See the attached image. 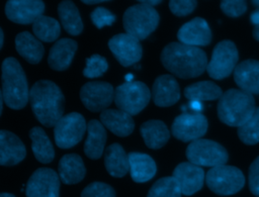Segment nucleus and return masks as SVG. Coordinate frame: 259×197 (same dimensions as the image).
Segmentation results:
<instances>
[{"label": "nucleus", "instance_id": "nucleus-1", "mask_svg": "<svg viewBox=\"0 0 259 197\" xmlns=\"http://www.w3.org/2000/svg\"><path fill=\"white\" fill-rule=\"evenodd\" d=\"M160 60L166 70L181 79L200 76L208 64L206 54L201 48L175 41L164 46Z\"/></svg>", "mask_w": 259, "mask_h": 197}, {"label": "nucleus", "instance_id": "nucleus-2", "mask_svg": "<svg viewBox=\"0 0 259 197\" xmlns=\"http://www.w3.org/2000/svg\"><path fill=\"white\" fill-rule=\"evenodd\" d=\"M29 102L36 119L47 127L55 126L64 116L65 97L53 81H36L29 90Z\"/></svg>", "mask_w": 259, "mask_h": 197}, {"label": "nucleus", "instance_id": "nucleus-3", "mask_svg": "<svg viewBox=\"0 0 259 197\" xmlns=\"http://www.w3.org/2000/svg\"><path fill=\"white\" fill-rule=\"evenodd\" d=\"M1 95L5 104L14 110L22 109L29 100V90L25 73L19 62L10 57L2 63Z\"/></svg>", "mask_w": 259, "mask_h": 197}, {"label": "nucleus", "instance_id": "nucleus-4", "mask_svg": "<svg viewBox=\"0 0 259 197\" xmlns=\"http://www.w3.org/2000/svg\"><path fill=\"white\" fill-rule=\"evenodd\" d=\"M255 109L252 94L241 89H229L219 100L218 116L223 123L240 127L249 120Z\"/></svg>", "mask_w": 259, "mask_h": 197}, {"label": "nucleus", "instance_id": "nucleus-5", "mask_svg": "<svg viewBox=\"0 0 259 197\" xmlns=\"http://www.w3.org/2000/svg\"><path fill=\"white\" fill-rule=\"evenodd\" d=\"M159 21L160 16L157 10L142 3L128 7L122 16L125 33L139 40L147 38L157 28Z\"/></svg>", "mask_w": 259, "mask_h": 197}, {"label": "nucleus", "instance_id": "nucleus-6", "mask_svg": "<svg viewBox=\"0 0 259 197\" xmlns=\"http://www.w3.org/2000/svg\"><path fill=\"white\" fill-rule=\"evenodd\" d=\"M151 95V91L145 83L124 82L114 89V103L119 110L136 115L148 105Z\"/></svg>", "mask_w": 259, "mask_h": 197}, {"label": "nucleus", "instance_id": "nucleus-7", "mask_svg": "<svg viewBox=\"0 0 259 197\" xmlns=\"http://www.w3.org/2000/svg\"><path fill=\"white\" fill-rule=\"evenodd\" d=\"M205 183L213 193L228 196L239 192L244 187L245 177L239 168L222 165L207 171Z\"/></svg>", "mask_w": 259, "mask_h": 197}, {"label": "nucleus", "instance_id": "nucleus-8", "mask_svg": "<svg viewBox=\"0 0 259 197\" xmlns=\"http://www.w3.org/2000/svg\"><path fill=\"white\" fill-rule=\"evenodd\" d=\"M188 162L198 167H218L226 165L228 152L217 141L199 138L191 141L185 152Z\"/></svg>", "mask_w": 259, "mask_h": 197}, {"label": "nucleus", "instance_id": "nucleus-9", "mask_svg": "<svg viewBox=\"0 0 259 197\" xmlns=\"http://www.w3.org/2000/svg\"><path fill=\"white\" fill-rule=\"evenodd\" d=\"M239 54L232 40L225 39L213 47L210 61L207 64V74L210 78L222 80L231 75L237 67Z\"/></svg>", "mask_w": 259, "mask_h": 197}, {"label": "nucleus", "instance_id": "nucleus-10", "mask_svg": "<svg viewBox=\"0 0 259 197\" xmlns=\"http://www.w3.org/2000/svg\"><path fill=\"white\" fill-rule=\"evenodd\" d=\"M87 129V123L83 115L71 112L64 115L54 126V137L60 149H70L76 145Z\"/></svg>", "mask_w": 259, "mask_h": 197}, {"label": "nucleus", "instance_id": "nucleus-11", "mask_svg": "<svg viewBox=\"0 0 259 197\" xmlns=\"http://www.w3.org/2000/svg\"><path fill=\"white\" fill-rule=\"evenodd\" d=\"M207 126V119L202 113L187 112L175 117L171 125V133L181 141H194L206 133Z\"/></svg>", "mask_w": 259, "mask_h": 197}, {"label": "nucleus", "instance_id": "nucleus-12", "mask_svg": "<svg viewBox=\"0 0 259 197\" xmlns=\"http://www.w3.org/2000/svg\"><path fill=\"white\" fill-rule=\"evenodd\" d=\"M26 197H60V177L51 168H38L25 186Z\"/></svg>", "mask_w": 259, "mask_h": 197}, {"label": "nucleus", "instance_id": "nucleus-13", "mask_svg": "<svg viewBox=\"0 0 259 197\" xmlns=\"http://www.w3.org/2000/svg\"><path fill=\"white\" fill-rule=\"evenodd\" d=\"M80 99L88 110L102 112L114 100V90L111 84L107 82H87L80 90Z\"/></svg>", "mask_w": 259, "mask_h": 197}, {"label": "nucleus", "instance_id": "nucleus-14", "mask_svg": "<svg viewBox=\"0 0 259 197\" xmlns=\"http://www.w3.org/2000/svg\"><path fill=\"white\" fill-rule=\"evenodd\" d=\"M108 47L123 67L135 65L142 59L143 47L140 40L127 33L113 35L108 40Z\"/></svg>", "mask_w": 259, "mask_h": 197}, {"label": "nucleus", "instance_id": "nucleus-15", "mask_svg": "<svg viewBox=\"0 0 259 197\" xmlns=\"http://www.w3.org/2000/svg\"><path fill=\"white\" fill-rule=\"evenodd\" d=\"M45 11L40 0H9L5 5L6 17L18 24L33 23Z\"/></svg>", "mask_w": 259, "mask_h": 197}, {"label": "nucleus", "instance_id": "nucleus-16", "mask_svg": "<svg viewBox=\"0 0 259 197\" xmlns=\"http://www.w3.org/2000/svg\"><path fill=\"white\" fill-rule=\"evenodd\" d=\"M172 177L177 181L182 194L185 196H191L198 192L205 180L203 169L190 162L178 164L173 171Z\"/></svg>", "mask_w": 259, "mask_h": 197}, {"label": "nucleus", "instance_id": "nucleus-17", "mask_svg": "<svg viewBox=\"0 0 259 197\" xmlns=\"http://www.w3.org/2000/svg\"><path fill=\"white\" fill-rule=\"evenodd\" d=\"M177 38L179 42L186 45L204 46L211 41V31L205 19L195 17L179 28Z\"/></svg>", "mask_w": 259, "mask_h": 197}, {"label": "nucleus", "instance_id": "nucleus-18", "mask_svg": "<svg viewBox=\"0 0 259 197\" xmlns=\"http://www.w3.org/2000/svg\"><path fill=\"white\" fill-rule=\"evenodd\" d=\"M152 96L154 103L159 107L174 105L180 98L177 80L171 75H161L153 83Z\"/></svg>", "mask_w": 259, "mask_h": 197}, {"label": "nucleus", "instance_id": "nucleus-19", "mask_svg": "<svg viewBox=\"0 0 259 197\" xmlns=\"http://www.w3.org/2000/svg\"><path fill=\"white\" fill-rule=\"evenodd\" d=\"M26 156V149L20 138L11 131H0V165L10 167L19 164Z\"/></svg>", "mask_w": 259, "mask_h": 197}, {"label": "nucleus", "instance_id": "nucleus-20", "mask_svg": "<svg viewBox=\"0 0 259 197\" xmlns=\"http://www.w3.org/2000/svg\"><path fill=\"white\" fill-rule=\"evenodd\" d=\"M78 43L72 38H60L51 47L48 57V64L55 71H65L72 63Z\"/></svg>", "mask_w": 259, "mask_h": 197}, {"label": "nucleus", "instance_id": "nucleus-21", "mask_svg": "<svg viewBox=\"0 0 259 197\" xmlns=\"http://www.w3.org/2000/svg\"><path fill=\"white\" fill-rule=\"evenodd\" d=\"M238 87L250 94H259V61L246 60L238 64L234 71Z\"/></svg>", "mask_w": 259, "mask_h": 197}, {"label": "nucleus", "instance_id": "nucleus-22", "mask_svg": "<svg viewBox=\"0 0 259 197\" xmlns=\"http://www.w3.org/2000/svg\"><path fill=\"white\" fill-rule=\"evenodd\" d=\"M100 122L105 128L120 137L130 135L135 129L132 115L119 109L103 110L100 113Z\"/></svg>", "mask_w": 259, "mask_h": 197}, {"label": "nucleus", "instance_id": "nucleus-23", "mask_svg": "<svg viewBox=\"0 0 259 197\" xmlns=\"http://www.w3.org/2000/svg\"><path fill=\"white\" fill-rule=\"evenodd\" d=\"M58 174L61 181L67 185L81 182L86 174V168L82 158L77 154H67L59 162Z\"/></svg>", "mask_w": 259, "mask_h": 197}, {"label": "nucleus", "instance_id": "nucleus-24", "mask_svg": "<svg viewBox=\"0 0 259 197\" xmlns=\"http://www.w3.org/2000/svg\"><path fill=\"white\" fill-rule=\"evenodd\" d=\"M106 130L103 124L92 119L87 123V138L84 143V153L91 160H98L103 152L106 142Z\"/></svg>", "mask_w": 259, "mask_h": 197}, {"label": "nucleus", "instance_id": "nucleus-25", "mask_svg": "<svg viewBox=\"0 0 259 197\" xmlns=\"http://www.w3.org/2000/svg\"><path fill=\"white\" fill-rule=\"evenodd\" d=\"M130 174L137 183L150 181L156 174L157 167L155 161L147 154L132 152L128 154Z\"/></svg>", "mask_w": 259, "mask_h": 197}, {"label": "nucleus", "instance_id": "nucleus-26", "mask_svg": "<svg viewBox=\"0 0 259 197\" xmlns=\"http://www.w3.org/2000/svg\"><path fill=\"white\" fill-rule=\"evenodd\" d=\"M104 166L108 174L114 178H121L130 171L128 155L119 143H112L106 147Z\"/></svg>", "mask_w": 259, "mask_h": 197}, {"label": "nucleus", "instance_id": "nucleus-27", "mask_svg": "<svg viewBox=\"0 0 259 197\" xmlns=\"http://www.w3.org/2000/svg\"><path fill=\"white\" fill-rule=\"evenodd\" d=\"M17 53L29 64H38L44 57L45 48L40 40L28 31H22L15 37Z\"/></svg>", "mask_w": 259, "mask_h": 197}, {"label": "nucleus", "instance_id": "nucleus-28", "mask_svg": "<svg viewBox=\"0 0 259 197\" xmlns=\"http://www.w3.org/2000/svg\"><path fill=\"white\" fill-rule=\"evenodd\" d=\"M141 134L146 145L152 150H158L164 146L170 137V131L167 125L158 119H151L144 122L140 127Z\"/></svg>", "mask_w": 259, "mask_h": 197}, {"label": "nucleus", "instance_id": "nucleus-29", "mask_svg": "<svg viewBox=\"0 0 259 197\" xmlns=\"http://www.w3.org/2000/svg\"><path fill=\"white\" fill-rule=\"evenodd\" d=\"M29 137L34 158L42 164L51 163L55 158V150L45 130L41 127L34 126L29 131Z\"/></svg>", "mask_w": 259, "mask_h": 197}, {"label": "nucleus", "instance_id": "nucleus-30", "mask_svg": "<svg viewBox=\"0 0 259 197\" xmlns=\"http://www.w3.org/2000/svg\"><path fill=\"white\" fill-rule=\"evenodd\" d=\"M58 14L64 29L71 35H78L83 30V22L77 6L69 0L60 2Z\"/></svg>", "mask_w": 259, "mask_h": 197}, {"label": "nucleus", "instance_id": "nucleus-31", "mask_svg": "<svg viewBox=\"0 0 259 197\" xmlns=\"http://www.w3.org/2000/svg\"><path fill=\"white\" fill-rule=\"evenodd\" d=\"M222 89L211 81H200L188 85L184 89V96L189 101H208L220 99Z\"/></svg>", "mask_w": 259, "mask_h": 197}, {"label": "nucleus", "instance_id": "nucleus-32", "mask_svg": "<svg viewBox=\"0 0 259 197\" xmlns=\"http://www.w3.org/2000/svg\"><path fill=\"white\" fill-rule=\"evenodd\" d=\"M32 31L34 36L46 42H52L57 40L61 33L60 23L53 17L40 15L32 23Z\"/></svg>", "mask_w": 259, "mask_h": 197}, {"label": "nucleus", "instance_id": "nucleus-33", "mask_svg": "<svg viewBox=\"0 0 259 197\" xmlns=\"http://www.w3.org/2000/svg\"><path fill=\"white\" fill-rule=\"evenodd\" d=\"M182 192L173 177H163L150 188L147 197H181Z\"/></svg>", "mask_w": 259, "mask_h": 197}, {"label": "nucleus", "instance_id": "nucleus-34", "mask_svg": "<svg viewBox=\"0 0 259 197\" xmlns=\"http://www.w3.org/2000/svg\"><path fill=\"white\" fill-rule=\"evenodd\" d=\"M238 136L246 144L259 142V107H256L247 122L238 127Z\"/></svg>", "mask_w": 259, "mask_h": 197}, {"label": "nucleus", "instance_id": "nucleus-35", "mask_svg": "<svg viewBox=\"0 0 259 197\" xmlns=\"http://www.w3.org/2000/svg\"><path fill=\"white\" fill-rule=\"evenodd\" d=\"M108 69L107 61L104 57L94 54L86 59V67L83 70V75L86 78L93 79L101 77Z\"/></svg>", "mask_w": 259, "mask_h": 197}, {"label": "nucleus", "instance_id": "nucleus-36", "mask_svg": "<svg viewBox=\"0 0 259 197\" xmlns=\"http://www.w3.org/2000/svg\"><path fill=\"white\" fill-rule=\"evenodd\" d=\"M81 197H115V191L106 183L92 182L83 189Z\"/></svg>", "mask_w": 259, "mask_h": 197}, {"label": "nucleus", "instance_id": "nucleus-37", "mask_svg": "<svg viewBox=\"0 0 259 197\" xmlns=\"http://www.w3.org/2000/svg\"><path fill=\"white\" fill-rule=\"evenodd\" d=\"M91 21L97 28H102L105 25H112L115 20V15L108 9L98 6L90 14Z\"/></svg>", "mask_w": 259, "mask_h": 197}, {"label": "nucleus", "instance_id": "nucleus-38", "mask_svg": "<svg viewBox=\"0 0 259 197\" xmlns=\"http://www.w3.org/2000/svg\"><path fill=\"white\" fill-rule=\"evenodd\" d=\"M221 9L230 17H238L245 13L247 5L242 0H225L221 2Z\"/></svg>", "mask_w": 259, "mask_h": 197}, {"label": "nucleus", "instance_id": "nucleus-39", "mask_svg": "<svg viewBox=\"0 0 259 197\" xmlns=\"http://www.w3.org/2000/svg\"><path fill=\"white\" fill-rule=\"evenodd\" d=\"M196 4V1L193 0H171L169 1V8L176 16H186L195 9Z\"/></svg>", "mask_w": 259, "mask_h": 197}, {"label": "nucleus", "instance_id": "nucleus-40", "mask_svg": "<svg viewBox=\"0 0 259 197\" xmlns=\"http://www.w3.org/2000/svg\"><path fill=\"white\" fill-rule=\"evenodd\" d=\"M249 188L252 194L259 197V157H257L249 168Z\"/></svg>", "mask_w": 259, "mask_h": 197}, {"label": "nucleus", "instance_id": "nucleus-41", "mask_svg": "<svg viewBox=\"0 0 259 197\" xmlns=\"http://www.w3.org/2000/svg\"><path fill=\"white\" fill-rule=\"evenodd\" d=\"M187 108L193 111V113H200V111L203 109V105L200 101H189Z\"/></svg>", "mask_w": 259, "mask_h": 197}, {"label": "nucleus", "instance_id": "nucleus-42", "mask_svg": "<svg viewBox=\"0 0 259 197\" xmlns=\"http://www.w3.org/2000/svg\"><path fill=\"white\" fill-rule=\"evenodd\" d=\"M250 21L255 25V26H259V8H256V10H254L251 15H250Z\"/></svg>", "mask_w": 259, "mask_h": 197}, {"label": "nucleus", "instance_id": "nucleus-43", "mask_svg": "<svg viewBox=\"0 0 259 197\" xmlns=\"http://www.w3.org/2000/svg\"><path fill=\"white\" fill-rule=\"evenodd\" d=\"M139 3H142V4H146V5H150V6H156L158 4L161 3L160 0H143V1H139Z\"/></svg>", "mask_w": 259, "mask_h": 197}, {"label": "nucleus", "instance_id": "nucleus-44", "mask_svg": "<svg viewBox=\"0 0 259 197\" xmlns=\"http://www.w3.org/2000/svg\"><path fill=\"white\" fill-rule=\"evenodd\" d=\"M84 4H88V5H92V4H100L105 2L104 0H83L82 1Z\"/></svg>", "mask_w": 259, "mask_h": 197}, {"label": "nucleus", "instance_id": "nucleus-45", "mask_svg": "<svg viewBox=\"0 0 259 197\" xmlns=\"http://www.w3.org/2000/svg\"><path fill=\"white\" fill-rule=\"evenodd\" d=\"M253 36L256 40L259 41V26H255L253 29Z\"/></svg>", "mask_w": 259, "mask_h": 197}, {"label": "nucleus", "instance_id": "nucleus-46", "mask_svg": "<svg viewBox=\"0 0 259 197\" xmlns=\"http://www.w3.org/2000/svg\"><path fill=\"white\" fill-rule=\"evenodd\" d=\"M0 34H1V37H0V48H2L3 43H4V32H3V29H0Z\"/></svg>", "mask_w": 259, "mask_h": 197}, {"label": "nucleus", "instance_id": "nucleus-47", "mask_svg": "<svg viewBox=\"0 0 259 197\" xmlns=\"http://www.w3.org/2000/svg\"><path fill=\"white\" fill-rule=\"evenodd\" d=\"M0 197H15L13 194L11 193H7V192H3L0 194Z\"/></svg>", "mask_w": 259, "mask_h": 197}, {"label": "nucleus", "instance_id": "nucleus-48", "mask_svg": "<svg viewBox=\"0 0 259 197\" xmlns=\"http://www.w3.org/2000/svg\"><path fill=\"white\" fill-rule=\"evenodd\" d=\"M125 80H126V82H133V78H134V76L132 75V74H127V75H125Z\"/></svg>", "mask_w": 259, "mask_h": 197}, {"label": "nucleus", "instance_id": "nucleus-49", "mask_svg": "<svg viewBox=\"0 0 259 197\" xmlns=\"http://www.w3.org/2000/svg\"><path fill=\"white\" fill-rule=\"evenodd\" d=\"M253 5H255L257 8H259V0H255V1H252Z\"/></svg>", "mask_w": 259, "mask_h": 197}]
</instances>
